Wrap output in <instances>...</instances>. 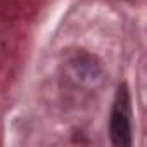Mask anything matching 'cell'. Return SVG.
Wrapping results in <instances>:
<instances>
[{
    "mask_svg": "<svg viewBox=\"0 0 147 147\" xmlns=\"http://www.w3.org/2000/svg\"><path fill=\"white\" fill-rule=\"evenodd\" d=\"M131 111H130V95L126 92V87L118 88L114 107L111 113V123H109V133L114 145L128 147L131 144Z\"/></svg>",
    "mask_w": 147,
    "mask_h": 147,
    "instance_id": "obj_1",
    "label": "cell"
},
{
    "mask_svg": "<svg viewBox=\"0 0 147 147\" xmlns=\"http://www.w3.org/2000/svg\"><path fill=\"white\" fill-rule=\"evenodd\" d=\"M69 73L71 78L80 83H94L100 76V69L97 64L92 62V57L87 54H76L69 61Z\"/></svg>",
    "mask_w": 147,
    "mask_h": 147,
    "instance_id": "obj_2",
    "label": "cell"
}]
</instances>
